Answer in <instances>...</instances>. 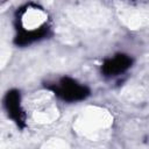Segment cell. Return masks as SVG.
Listing matches in <instances>:
<instances>
[{
  "label": "cell",
  "mask_w": 149,
  "mask_h": 149,
  "mask_svg": "<svg viewBox=\"0 0 149 149\" xmlns=\"http://www.w3.org/2000/svg\"><path fill=\"white\" fill-rule=\"evenodd\" d=\"M59 99L68 102H76L86 99L90 95V88L85 85L79 84L77 80L70 77H62L58 81L48 85Z\"/></svg>",
  "instance_id": "cell-1"
},
{
  "label": "cell",
  "mask_w": 149,
  "mask_h": 149,
  "mask_svg": "<svg viewBox=\"0 0 149 149\" xmlns=\"http://www.w3.org/2000/svg\"><path fill=\"white\" fill-rule=\"evenodd\" d=\"M3 106L8 116L20 128H23L26 126V113L21 106V95L17 90H10L6 93Z\"/></svg>",
  "instance_id": "cell-2"
},
{
  "label": "cell",
  "mask_w": 149,
  "mask_h": 149,
  "mask_svg": "<svg viewBox=\"0 0 149 149\" xmlns=\"http://www.w3.org/2000/svg\"><path fill=\"white\" fill-rule=\"evenodd\" d=\"M133 64L132 57L126 54H116L114 57L107 58L101 65V73L105 77H115L127 71Z\"/></svg>",
  "instance_id": "cell-3"
},
{
  "label": "cell",
  "mask_w": 149,
  "mask_h": 149,
  "mask_svg": "<svg viewBox=\"0 0 149 149\" xmlns=\"http://www.w3.org/2000/svg\"><path fill=\"white\" fill-rule=\"evenodd\" d=\"M48 35H49V27L47 24H43L38 28L30 29V30L21 29V31L16 35L14 43L16 45L24 47V45H29L36 41H40V40L47 37Z\"/></svg>",
  "instance_id": "cell-4"
}]
</instances>
